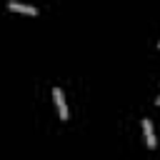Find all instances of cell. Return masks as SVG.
I'll use <instances>...</instances> for the list:
<instances>
[{
  "label": "cell",
  "mask_w": 160,
  "mask_h": 160,
  "mask_svg": "<svg viewBox=\"0 0 160 160\" xmlns=\"http://www.w3.org/2000/svg\"><path fill=\"white\" fill-rule=\"evenodd\" d=\"M155 105H158V108H160V98H158V100H155Z\"/></svg>",
  "instance_id": "4"
},
{
  "label": "cell",
  "mask_w": 160,
  "mask_h": 160,
  "mask_svg": "<svg viewBox=\"0 0 160 160\" xmlns=\"http://www.w3.org/2000/svg\"><path fill=\"white\" fill-rule=\"evenodd\" d=\"M52 100H55V108H58L60 120L65 122V120H68V105H65V95H62L60 88H52Z\"/></svg>",
  "instance_id": "1"
},
{
  "label": "cell",
  "mask_w": 160,
  "mask_h": 160,
  "mask_svg": "<svg viewBox=\"0 0 160 160\" xmlns=\"http://www.w3.org/2000/svg\"><path fill=\"white\" fill-rule=\"evenodd\" d=\"M8 10L22 12V15H38V10H35L32 5H22V2H8Z\"/></svg>",
  "instance_id": "3"
},
{
  "label": "cell",
  "mask_w": 160,
  "mask_h": 160,
  "mask_svg": "<svg viewBox=\"0 0 160 160\" xmlns=\"http://www.w3.org/2000/svg\"><path fill=\"white\" fill-rule=\"evenodd\" d=\"M158 48H160V42H158Z\"/></svg>",
  "instance_id": "5"
},
{
  "label": "cell",
  "mask_w": 160,
  "mask_h": 160,
  "mask_svg": "<svg viewBox=\"0 0 160 160\" xmlns=\"http://www.w3.org/2000/svg\"><path fill=\"white\" fill-rule=\"evenodd\" d=\"M142 135H145L148 148L152 150V148L158 145V140H155V132H152V122H150V120H142Z\"/></svg>",
  "instance_id": "2"
}]
</instances>
